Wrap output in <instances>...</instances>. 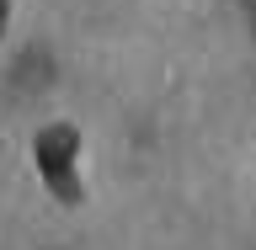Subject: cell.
Returning a JSON list of instances; mask_svg holds the SVG:
<instances>
[{
	"instance_id": "3957f363",
	"label": "cell",
	"mask_w": 256,
	"mask_h": 250,
	"mask_svg": "<svg viewBox=\"0 0 256 250\" xmlns=\"http://www.w3.org/2000/svg\"><path fill=\"white\" fill-rule=\"evenodd\" d=\"M0 27H6V0H0Z\"/></svg>"
},
{
	"instance_id": "6da1fadb",
	"label": "cell",
	"mask_w": 256,
	"mask_h": 250,
	"mask_svg": "<svg viewBox=\"0 0 256 250\" xmlns=\"http://www.w3.org/2000/svg\"><path fill=\"white\" fill-rule=\"evenodd\" d=\"M75 128L59 123V128H43L38 133V165H43V181L59 192L64 203L80 197V176H75Z\"/></svg>"
},
{
	"instance_id": "7a4b0ae2",
	"label": "cell",
	"mask_w": 256,
	"mask_h": 250,
	"mask_svg": "<svg viewBox=\"0 0 256 250\" xmlns=\"http://www.w3.org/2000/svg\"><path fill=\"white\" fill-rule=\"evenodd\" d=\"M246 11H251V21H256V0H246Z\"/></svg>"
}]
</instances>
